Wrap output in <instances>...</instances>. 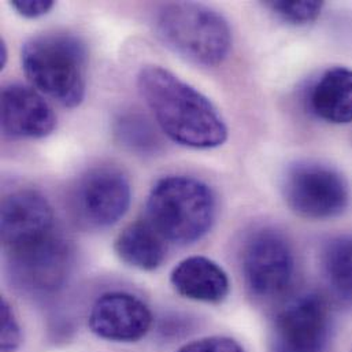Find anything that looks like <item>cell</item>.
I'll list each match as a JSON object with an SVG mask.
<instances>
[{
    "mask_svg": "<svg viewBox=\"0 0 352 352\" xmlns=\"http://www.w3.org/2000/svg\"><path fill=\"white\" fill-rule=\"evenodd\" d=\"M138 87L160 129L172 142L196 150L217 148L226 142L228 126L212 102L168 69L144 66Z\"/></svg>",
    "mask_w": 352,
    "mask_h": 352,
    "instance_id": "1",
    "label": "cell"
},
{
    "mask_svg": "<svg viewBox=\"0 0 352 352\" xmlns=\"http://www.w3.org/2000/svg\"><path fill=\"white\" fill-rule=\"evenodd\" d=\"M87 60L84 43L69 33L34 36L21 52L22 69L33 88L67 109L85 99Z\"/></svg>",
    "mask_w": 352,
    "mask_h": 352,
    "instance_id": "2",
    "label": "cell"
},
{
    "mask_svg": "<svg viewBox=\"0 0 352 352\" xmlns=\"http://www.w3.org/2000/svg\"><path fill=\"white\" fill-rule=\"evenodd\" d=\"M217 218V196L204 181L189 176L161 178L151 189L146 219L169 243L203 239Z\"/></svg>",
    "mask_w": 352,
    "mask_h": 352,
    "instance_id": "3",
    "label": "cell"
},
{
    "mask_svg": "<svg viewBox=\"0 0 352 352\" xmlns=\"http://www.w3.org/2000/svg\"><path fill=\"white\" fill-rule=\"evenodd\" d=\"M155 30L166 47L197 66H219L232 48L228 21L204 4L176 1L162 6L155 16Z\"/></svg>",
    "mask_w": 352,
    "mask_h": 352,
    "instance_id": "4",
    "label": "cell"
},
{
    "mask_svg": "<svg viewBox=\"0 0 352 352\" xmlns=\"http://www.w3.org/2000/svg\"><path fill=\"white\" fill-rule=\"evenodd\" d=\"M283 195L288 207L306 219H331L342 215L350 203V185L332 166L298 162L283 178Z\"/></svg>",
    "mask_w": 352,
    "mask_h": 352,
    "instance_id": "5",
    "label": "cell"
},
{
    "mask_svg": "<svg viewBox=\"0 0 352 352\" xmlns=\"http://www.w3.org/2000/svg\"><path fill=\"white\" fill-rule=\"evenodd\" d=\"M241 272L247 289L259 300L281 298L295 276V255L287 237L273 228H259L245 240Z\"/></svg>",
    "mask_w": 352,
    "mask_h": 352,
    "instance_id": "6",
    "label": "cell"
},
{
    "mask_svg": "<svg viewBox=\"0 0 352 352\" xmlns=\"http://www.w3.org/2000/svg\"><path fill=\"white\" fill-rule=\"evenodd\" d=\"M6 251L12 281L28 294L52 295L70 277L73 250L56 230Z\"/></svg>",
    "mask_w": 352,
    "mask_h": 352,
    "instance_id": "7",
    "label": "cell"
},
{
    "mask_svg": "<svg viewBox=\"0 0 352 352\" xmlns=\"http://www.w3.org/2000/svg\"><path fill=\"white\" fill-rule=\"evenodd\" d=\"M332 311L324 296L303 294L289 300L274 317L270 352H329Z\"/></svg>",
    "mask_w": 352,
    "mask_h": 352,
    "instance_id": "8",
    "label": "cell"
},
{
    "mask_svg": "<svg viewBox=\"0 0 352 352\" xmlns=\"http://www.w3.org/2000/svg\"><path fill=\"white\" fill-rule=\"evenodd\" d=\"M132 188L128 177L111 166L88 170L73 188L70 210L74 219L88 229H106L129 210Z\"/></svg>",
    "mask_w": 352,
    "mask_h": 352,
    "instance_id": "9",
    "label": "cell"
},
{
    "mask_svg": "<svg viewBox=\"0 0 352 352\" xmlns=\"http://www.w3.org/2000/svg\"><path fill=\"white\" fill-rule=\"evenodd\" d=\"M88 325L94 335L114 343H136L153 327V313L138 296L107 292L94 303Z\"/></svg>",
    "mask_w": 352,
    "mask_h": 352,
    "instance_id": "10",
    "label": "cell"
},
{
    "mask_svg": "<svg viewBox=\"0 0 352 352\" xmlns=\"http://www.w3.org/2000/svg\"><path fill=\"white\" fill-rule=\"evenodd\" d=\"M56 128V116L43 95L22 84L1 91V131L14 140H37Z\"/></svg>",
    "mask_w": 352,
    "mask_h": 352,
    "instance_id": "11",
    "label": "cell"
},
{
    "mask_svg": "<svg viewBox=\"0 0 352 352\" xmlns=\"http://www.w3.org/2000/svg\"><path fill=\"white\" fill-rule=\"evenodd\" d=\"M0 226L3 245L10 250L54 232V210L41 193L19 189L4 196Z\"/></svg>",
    "mask_w": 352,
    "mask_h": 352,
    "instance_id": "12",
    "label": "cell"
},
{
    "mask_svg": "<svg viewBox=\"0 0 352 352\" xmlns=\"http://www.w3.org/2000/svg\"><path fill=\"white\" fill-rule=\"evenodd\" d=\"M170 283L182 298L208 305L222 303L230 292L226 272L215 261L201 255L181 261L170 274Z\"/></svg>",
    "mask_w": 352,
    "mask_h": 352,
    "instance_id": "13",
    "label": "cell"
},
{
    "mask_svg": "<svg viewBox=\"0 0 352 352\" xmlns=\"http://www.w3.org/2000/svg\"><path fill=\"white\" fill-rule=\"evenodd\" d=\"M311 113L333 125L352 122V70L338 66L324 72L309 92Z\"/></svg>",
    "mask_w": 352,
    "mask_h": 352,
    "instance_id": "14",
    "label": "cell"
},
{
    "mask_svg": "<svg viewBox=\"0 0 352 352\" xmlns=\"http://www.w3.org/2000/svg\"><path fill=\"white\" fill-rule=\"evenodd\" d=\"M114 251L128 266L154 272L168 255V241L144 218L128 225L116 239Z\"/></svg>",
    "mask_w": 352,
    "mask_h": 352,
    "instance_id": "15",
    "label": "cell"
},
{
    "mask_svg": "<svg viewBox=\"0 0 352 352\" xmlns=\"http://www.w3.org/2000/svg\"><path fill=\"white\" fill-rule=\"evenodd\" d=\"M321 262L331 287L352 302V236L329 240L322 250Z\"/></svg>",
    "mask_w": 352,
    "mask_h": 352,
    "instance_id": "16",
    "label": "cell"
},
{
    "mask_svg": "<svg viewBox=\"0 0 352 352\" xmlns=\"http://www.w3.org/2000/svg\"><path fill=\"white\" fill-rule=\"evenodd\" d=\"M120 143L139 155L157 154L162 146L155 126L140 113L122 114L114 125Z\"/></svg>",
    "mask_w": 352,
    "mask_h": 352,
    "instance_id": "17",
    "label": "cell"
},
{
    "mask_svg": "<svg viewBox=\"0 0 352 352\" xmlns=\"http://www.w3.org/2000/svg\"><path fill=\"white\" fill-rule=\"evenodd\" d=\"M266 7L270 8L281 21L289 25H307L318 19L322 12V1H267Z\"/></svg>",
    "mask_w": 352,
    "mask_h": 352,
    "instance_id": "18",
    "label": "cell"
},
{
    "mask_svg": "<svg viewBox=\"0 0 352 352\" xmlns=\"http://www.w3.org/2000/svg\"><path fill=\"white\" fill-rule=\"evenodd\" d=\"M1 332L0 347L3 352H15L22 343V332L15 314L6 299H1Z\"/></svg>",
    "mask_w": 352,
    "mask_h": 352,
    "instance_id": "19",
    "label": "cell"
},
{
    "mask_svg": "<svg viewBox=\"0 0 352 352\" xmlns=\"http://www.w3.org/2000/svg\"><path fill=\"white\" fill-rule=\"evenodd\" d=\"M177 352H245L243 346L228 336H210L182 346Z\"/></svg>",
    "mask_w": 352,
    "mask_h": 352,
    "instance_id": "20",
    "label": "cell"
},
{
    "mask_svg": "<svg viewBox=\"0 0 352 352\" xmlns=\"http://www.w3.org/2000/svg\"><path fill=\"white\" fill-rule=\"evenodd\" d=\"M11 6L23 18L34 19L48 14L55 3L51 0H12Z\"/></svg>",
    "mask_w": 352,
    "mask_h": 352,
    "instance_id": "21",
    "label": "cell"
},
{
    "mask_svg": "<svg viewBox=\"0 0 352 352\" xmlns=\"http://www.w3.org/2000/svg\"><path fill=\"white\" fill-rule=\"evenodd\" d=\"M8 60V51H7V44L4 41V38L0 40V69L3 70L4 66L7 65Z\"/></svg>",
    "mask_w": 352,
    "mask_h": 352,
    "instance_id": "22",
    "label": "cell"
}]
</instances>
